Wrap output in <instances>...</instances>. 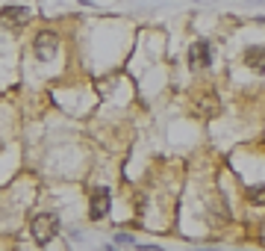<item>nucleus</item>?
Here are the masks:
<instances>
[{"mask_svg": "<svg viewBox=\"0 0 265 251\" xmlns=\"http://www.w3.org/2000/svg\"><path fill=\"white\" fill-rule=\"evenodd\" d=\"M56 231H59V216H53V213H38V216L32 219V240H35L38 246H47V243L56 237Z\"/></svg>", "mask_w": 265, "mask_h": 251, "instance_id": "obj_1", "label": "nucleus"}, {"mask_svg": "<svg viewBox=\"0 0 265 251\" xmlns=\"http://www.w3.org/2000/svg\"><path fill=\"white\" fill-rule=\"evenodd\" d=\"M32 50H35V59H41V62H50L53 56H56V50H59V38L53 36V33H38L35 36V41H32Z\"/></svg>", "mask_w": 265, "mask_h": 251, "instance_id": "obj_2", "label": "nucleus"}, {"mask_svg": "<svg viewBox=\"0 0 265 251\" xmlns=\"http://www.w3.org/2000/svg\"><path fill=\"white\" fill-rule=\"evenodd\" d=\"M109 213V189L106 186H97L91 192V204H88V219L91 222H100L103 216Z\"/></svg>", "mask_w": 265, "mask_h": 251, "instance_id": "obj_3", "label": "nucleus"}, {"mask_svg": "<svg viewBox=\"0 0 265 251\" xmlns=\"http://www.w3.org/2000/svg\"><path fill=\"white\" fill-rule=\"evenodd\" d=\"M189 62H192L195 68L212 65V47H209V41H195V44L189 47Z\"/></svg>", "mask_w": 265, "mask_h": 251, "instance_id": "obj_4", "label": "nucleus"}, {"mask_svg": "<svg viewBox=\"0 0 265 251\" xmlns=\"http://www.w3.org/2000/svg\"><path fill=\"white\" fill-rule=\"evenodd\" d=\"M0 18H3L6 24H15V27H21V24H27V21L32 18V12H29L27 6H3Z\"/></svg>", "mask_w": 265, "mask_h": 251, "instance_id": "obj_5", "label": "nucleus"}, {"mask_svg": "<svg viewBox=\"0 0 265 251\" xmlns=\"http://www.w3.org/2000/svg\"><path fill=\"white\" fill-rule=\"evenodd\" d=\"M245 65H251L257 74H265V47H248L245 50Z\"/></svg>", "mask_w": 265, "mask_h": 251, "instance_id": "obj_6", "label": "nucleus"}, {"mask_svg": "<svg viewBox=\"0 0 265 251\" xmlns=\"http://www.w3.org/2000/svg\"><path fill=\"white\" fill-rule=\"evenodd\" d=\"M245 195H248V201H251V204H257V207H265V183L248 186V189H245Z\"/></svg>", "mask_w": 265, "mask_h": 251, "instance_id": "obj_7", "label": "nucleus"}, {"mask_svg": "<svg viewBox=\"0 0 265 251\" xmlns=\"http://www.w3.org/2000/svg\"><path fill=\"white\" fill-rule=\"evenodd\" d=\"M115 243H121V246H133V237H127V234H118V237H115Z\"/></svg>", "mask_w": 265, "mask_h": 251, "instance_id": "obj_8", "label": "nucleus"}, {"mask_svg": "<svg viewBox=\"0 0 265 251\" xmlns=\"http://www.w3.org/2000/svg\"><path fill=\"white\" fill-rule=\"evenodd\" d=\"M106 251H118V249H115V246H106Z\"/></svg>", "mask_w": 265, "mask_h": 251, "instance_id": "obj_9", "label": "nucleus"}]
</instances>
